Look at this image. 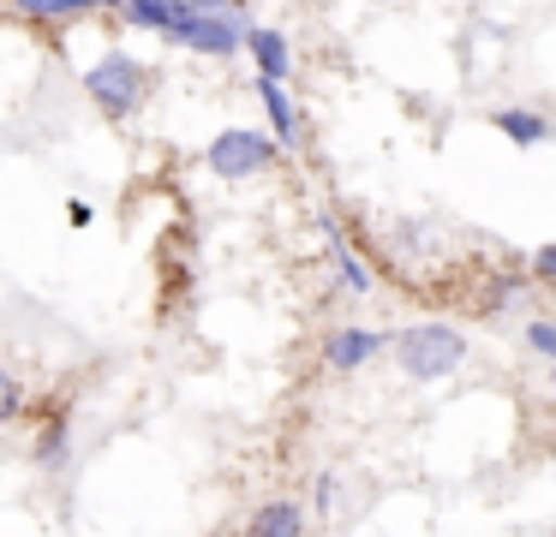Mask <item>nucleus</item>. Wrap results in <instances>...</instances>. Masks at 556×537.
I'll return each instance as SVG.
<instances>
[{
  "instance_id": "1",
  "label": "nucleus",
  "mask_w": 556,
  "mask_h": 537,
  "mask_svg": "<svg viewBox=\"0 0 556 537\" xmlns=\"http://www.w3.org/2000/svg\"><path fill=\"white\" fill-rule=\"evenodd\" d=\"M395 365L413 382H443L467 365V334L448 329V322H413L395 334Z\"/></svg>"
},
{
  "instance_id": "2",
  "label": "nucleus",
  "mask_w": 556,
  "mask_h": 537,
  "mask_svg": "<svg viewBox=\"0 0 556 537\" xmlns=\"http://www.w3.org/2000/svg\"><path fill=\"white\" fill-rule=\"evenodd\" d=\"M85 95H90V102H97L109 119H132L138 107H144V95H150V66H144L138 54L109 48L97 66H85Z\"/></svg>"
},
{
  "instance_id": "3",
  "label": "nucleus",
  "mask_w": 556,
  "mask_h": 537,
  "mask_svg": "<svg viewBox=\"0 0 556 537\" xmlns=\"http://www.w3.org/2000/svg\"><path fill=\"white\" fill-rule=\"evenodd\" d=\"M245 30H252V18L240 12H198L192 0L180 7V18L168 24V42L174 48H192V54H210V60H233L245 42Z\"/></svg>"
},
{
  "instance_id": "4",
  "label": "nucleus",
  "mask_w": 556,
  "mask_h": 537,
  "mask_svg": "<svg viewBox=\"0 0 556 537\" xmlns=\"http://www.w3.org/2000/svg\"><path fill=\"white\" fill-rule=\"evenodd\" d=\"M276 162H281V143L269 138V131H252V126L216 131L210 150H204V167L216 179H252V174H264V167H276Z\"/></svg>"
},
{
  "instance_id": "5",
  "label": "nucleus",
  "mask_w": 556,
  "mask_h": 537,
  "mask_svg": "<svg viewBox=\"0 0 556 537\" xmlns=\"http://www.w3.org/2000/svg\"><path fill=\"white\" fill-rule=\"evenodd\" d=\"M240 54H252L257 78H269V84L293 78V42H288V30H276V24H252L245 42H240Z\"/></svg>"
},
{
  "instance_id": "6",
  "label": "nucleus",
  "mask_w": 556,
  "mask_h": 537,
  "mask_svg": "<svg viewBox=\"0 0 556 537\" xmlns=\"http://www.w3.org/2000/svg\"><path fill=\"white\" fill-rule=\"evenodd\" d=\"M240 537H305V501L300 496H269L264 508H252Z\"/></svg>"
},
{
  "instance_id": "7",
  "label": "nucleus",
  "mask_w": 556,
  "mask_h": 537,
  "mask_svg": "<svg viewBox=\"0 0 556 537\" xmlns=\"http://www.w3.org/2000/svg\"><path fill=\"white\" fill-rule=\"evenodd\" d=\"M383 346H389V341H383L377 329H336V334L324 341V365H329V370H365L377 353H383Z\"/></svg>"
},
{
  "instance_id": "8",
  "label": "nucleus",
  "mask_w": 556,
  "mask_h": 537,
  "mask_svg": "<svg viewBox=\"0 0 556 537\" xmlns=\"http://www.w3.org/2000/svg\"><path fill=\"white\" fill-rule=\"evenodd\" d=\"M257 95H264V114H269V138L288 150L300 138V102L288 95V84H269V78H257Z\"/></svg>"
},
{
  "instance_id": "9",
  "label": "nucleus",
  "mask_w": 556,
  "mask_h": 537,
  "mask_svg": "<svg viewBox=\"0 0 556 537\" xmlns=\"http://www.w3.org/2000/svg\"><path fill=\"white\" fill-rule=\"evenodd\" d=\"M491 119H496V131H503L515 150H539V143L551 138V119L532 114V107H503V114H491Z\"/></svg>"
},
{
  "instance_id": "10",
  "label": "nucleus",
  "mask_w": 556,
  "mask_h": 537,
  "mask_svg": "<svg viewBox=\"0 0 556 537\" xmlns=\"http://www.w3.org/2000/svg\"><path fill=\"white\" fill-rule=\"evenodd\" d=\"M324 233H329V263H336L341 286H348V293H371V269H365V257L348 245V239H341V227L324 221Z\"/></svg>"
},
{
  "instance_id": "11",
  "label": "nucleus",
  "mask_w": 556,
  "mask_h": 537,
  "mask_svg": "<svg viewBox=\"0 0 556 537\" xmlns=\"http://www.w3.org/2000/svg\"><path fill=\"white\" fill-rule=\"evenodd\" d=\"M25 18L37 24H73V18H90V12H102L109 0H13Z\"/></svg>"
},
{
  "instance_id": "12",
  "label": "nucleus",
  "mask_w": 556,
  "mask_h": 537,
  "mask_svg": "<svg viewBox=\"0 0 556 537\" xmlns=\"http://www.w3.org/2000/svg\"><path fill=\"white\" fill-rule=\"evenodd\" d=\"M30 460H37L42 472H61V465L73 460V424H66V418H49L42 436H37V448H30Z\"/></svg>"
},
{
  "instance_id": "13",
  "label": "nucleus",
  "mask_w": 556,
  "mask_h": 537,
  "mask_svg": "<svg viewBox=\"0 0 556 537\" xmlns=\"http://www.w3.org/2000/svg\"><path fill=\"white\" fill-rule=\"evenodd\" d=\"M180 7L186 0H126V24H138V30H156V36H168V24L180 18Z\"/></svg>"
},
{
  "instance_id": "14",
  "label": "nucleus",
  "mask_w": 556,
  "mask_h": 537,
  "mask_svg": "<svg viewBox=\"0 0 556 537\" xmlns=\"http://www.w3.org/2000/svg\"><path fill=\"white\" fill-rule=\"evenodd\" d=\"M520 298H527V281H520V274H491V286L479 293V305H472V310L491 317V310H515Z\"/></svg>"
},
{
  "instance_id": "15",
  "label": "nucleus",
  "mask_w": 556,
  "mask_h": 537,
  "mask_svg": "<svg viewBox=\"0 0 556 537\" xmlns=\"http://www.w3.org/2000/svg\"><path fill=\"white\" fill-rule=\"evenodd\" d=\"M527 346H532L539 358H551V365H556V322L532 317V322H527Z\"/></svg>"
},
{
  "instance_id": "16",
  "label": "nucleus",
  "mask_w": 556,
  "mask_h": 537,
  "mask_svg": "<svg viewBox=\"0 0 556 537\" xmlns=\"http://www.w3.org/2000/svg\"><path fill=\"white\" fill-rule=\"evenodd\" d=\"M18 406H25V388H18V376H13V370H0V424H13V418H18Z\"/></svg>"
},
{
  "instance_id": "17",
  "label": "nucleus",
  "mask_w": 556,
  "mask_h": 537,
  "mask_svg": "<svg viewBox=\"0 0 556 537\" xmlns=\"http://www.w3.org/2000/svg\"><path fill=\"white\" fill-rule=\"evenodd\" d=\"M532 281L556 286V239H551V245H539V251H532Z\"/></svg>"
},
{
  "instance_id": "18",
  "label": "nucleus",
  "mask_w": 556,
  "mask_h": 537,
  "mask_svg": "<svg viewBox=\"0 0 556 537\" xmlns=\"http://www.w3.org/2000/svg\"><path fill=\"white\" fill-rule=\"evenodd\" d=\"M336 489H341V484H336V472H324V477H317V496H312V501L329 513V508H336Z\"/></svg>"
},
{
  "instance_id": "19",
  "label": "nucleus",
  "mask_w": 556,
  "mask_h": 537,
  "mask_svg": "<svg viewBox=\"0 0 556 537\" xmlns=\"http://www.w3.org/2000/svg\"><path fill=\"white\" fill-rule=\"evenodd\" d=\"M66 209H73V227H90V215H97V209H90L85 197H73V203H66Z\"/></svg>"
},
{
  "instance_id": "20",
  "label": "nucleus",
  "mask_w": 556,
  "mask_h": 537,
  "mask_svg": "<svg viewBox=\"0 0 556 537\" xmlns=\"http://www.w3.org/2000/svg\"><path fill=\"white\" fill-rule=\"evenodd\" d=\"M198 12H240V0H192Z\"/></svg>"
},
{
  "instance_id": "21",
  "label": "nucleus",
  "mask_w": 556,
  "mask_h": 537,
  "mask_svg": "<svg viewBox=\"0 0 556 537\" xmlns=\"http://www.w3.org/2000/svg\"><path fill=\"white\" fill-rule=\"evenodd\" d=\"M551 394H556V376H551Z\"/></svg>"
}]
</instances>
